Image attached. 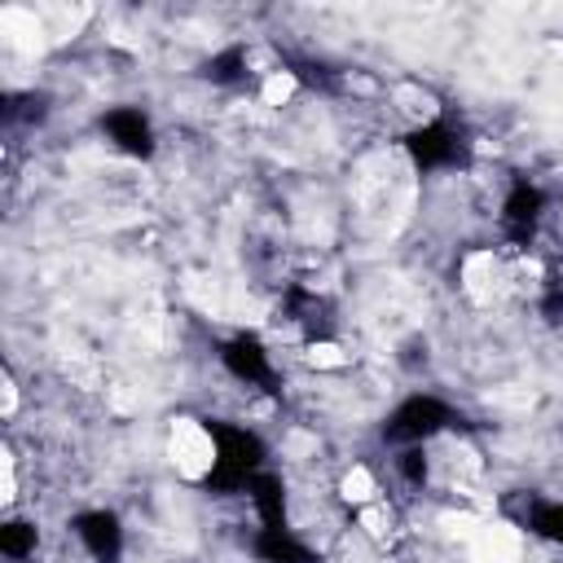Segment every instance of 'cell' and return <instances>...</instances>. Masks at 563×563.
<instances>
[{
  "mask_svg": "<svg viewBox=\"0 0 563 563\" xmlns=\"http://www.w3.org/2000/svg\"><path fill=\"white\" fill-rule=\"evenodd\" d=\"M449 427V409L435 396H409L391 418H387V435L405 440V444H422L431 435H440Z\"/></svg>",
  "mask_w": 563,
  "mask_h": 563,
  "instance_id": "cell-1",
  "label": "cell"
},
{
  "mask_svg": "<svg viewBox=\"0 0 563 563\" xmlns=\"http://www.w3.org/2000/svg\"><path fill=\"white\" fill-rule=\"evenodd\" d=\"M75 537L84 541V550H88L97 563H114L119 550H123V528H119V519L106 515V510L79 515V519H75Z\"/></svg>",
  "mask_w": 563,
  "mask_h": 563,
  "instance_id": "cell-2",
  "label": "cell"
},
{
  "mask_svg": "<svg viewBox=\"0 0 563 563\" xmlns=\"http://www.w3.org/2000/svg\"><path fill=\"white\" fill-rule=\"evenodd\" d=\"M101 123H106L110 141H114L123 154H136V158H145V154L154 150V132H150V119H145L136 106H119V110H110Z\"/></svg>",
  "mask_w": 563,
  "mask_h": 563,
  "instance_id": "cell-3",
  "label": "cell"
},
{
  "mask_svg": "<svg viewBox=\"0 0 563 563\" xmlns=\"http://www.w3.org/2000/svg\"><path fill=\"white\" fill-rule=\"evenodd\" d=\"M457 150H462L457 136L449 128H440V123H427V128H418L409 136V154H413L418 167H444V163L457 158Z\"/></svg>",
  "mask_w": 563,
  "mask_h": 563,
  "instance_id": "cell-4",
  "label": "cell"
},
{
  "mask_svg": "<svg viewBox=\"0 0 563 563\" xmlns=\"http://www.w3.org/2000/svg\"><path fill=\"white\" fill-rule=\"evenodd\" d=\"M220 356L233 369V378H242V383H268L273 378V361L255 339H233V343H224Z\"/></svg>",
  "mask_w": 563,
  "mask_h": 563,
  "instance_id": "cell-5",
  "label": "cell"
},
{
  "mask_svg": "<svg viewBox=\"0 0 563 563\" xmlns=\"http://www.w3.org/2000/svg\"><path fill=\"white\" fill-rule=\"evenodd\" d=\"M255 554L264 559V563H317L312 559V550L282 523V528H260V537H255Z\"/></svg>",
  "mask_w": 563,
  "mask_h": 563,
  "instance_id": "cell-6",
  "label": "cell"
},
{
  "mask_svg": "<svg viewBox=\"0 0 563 563\" xmlns=\"http://www.w3.org/2000/svg\"><path fill=\"white\" fill-rule=\"evenodd\" d=\"M541 207H545L541 189H537V185H528V180H519V185L506 194V202H501V216H506V224H510V229H519V233H532V224L541 220Z\"/></svg>",
  "mask_w": 563,
  "mask_h": 563,
  "instance_id": "cell-7",
  "label": "cell"
},
{
  "mask_svg": "<svg viewBox=\"0 0 563 563\" xmlns=\"http://www.w3.org/2000/svg\"><path fill=\"white\" fill-rule=\"evenodd\" d=\"M0 550H4V559H26L31 550H35V528L31 523H4L0 528Z\"/></svg>",
  "mask_w": 563,
  "mask_h": 563,
  "instance_id": "cell-8",
  "label": "cell"
},
{
  "mask_svg": "<svg viewBox=\"0 0 563 563\" xmlns=\"http://www.w3.org/2000/svg\"><path fill=\"white\" fill-rule=\"evenodd\" d=\"M528 528H532V532H541L545 541L563 545V506H559V501H550V506H537V510L528 515Z\"/></svg>",
  "mask_w": 563,
  "mask_h": 563,
  "instance_id": "cell-9",
  "label": "cell"
}]
</instances>
